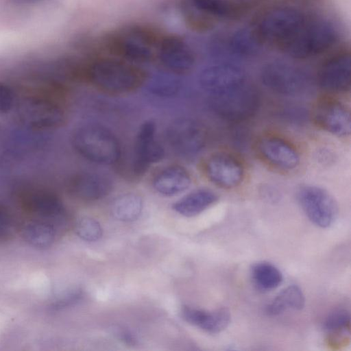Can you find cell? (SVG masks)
<instances>
[{
	"mask_svg": "<svg viewBox=\"0 0 351 351\" xmlns=\"http://www.w3.org/2000/svg\"><path fill=\"white\" fill-rule=\"evenodd\" d=\"M314 120L320 128L336 136L350 134V110L339 101L328 99L320 101L315 109Z\"/></svg>",
	"mask_w": 351,
	"mask_h": 351,
	"instance_id": "cell-13",
	"label": "cell"
},
{
	"mask_svg": "<svg viewBox=\"0 0 351 351\" xmlns=\"http://www.w3.org/2000/svg\"><path fill=\"white\" fill-rule=\"evenodd\" d=\"M143 207V200L138 195L127 193L116 197L112 201L110 210L117 220L128 222L138 218Z\"/></svg>",
	"mask_w": 351,
	"mask_h": 351,
	"instance_id": "cell-25",
	"label": "cell"
},
{
	"mask_svg": "<svg viewBox=\"0 0 351 351\" xmlns=\"http://www.w3.org/2000/svg\"><path fill=\"white\" fill-rule=\"evenodd\" d=\"M260 77L267 89L285 96L302 94L310 84L308 75L302 68L278 60L265 64L261 71Z\"/></svg>",
	"mask_w": 351,
	"mask_h": 351,
	"instance_id": "cell-8",
	"label": "cell"
},
{
	"mask_svg": "<svg viewBox=\"0 0 351 351\" xmlns=\"http://www.w3.org/2000/svg\"><path fill=\"white\" fill-rule=\"evenodd\" d=\"M23 202L29 211L43 217L58 219L62 217L65 213L61 200L48 191H29L23 195Z\"/></svg>",
	"mask_w": 351,
	"mask_h": 351,
	"instance_id": "cell-21",
	"label": "cell"
},
{
	"mask_svg": "<svg viewBox=\"0 0 351 351\" xmlns=\"http://www.w3.org/2000/svg\"><path fill=\"white\" fill-rule=\"evenodd\" d=\"M167 137L173 149L184 157L195 156L206 143V133L202 125L189 118L174 120L167 128Z\"/></svg>",
	"mask_w": 351,
	"mask_h": 351,
	"instance_id": "cell-10",
	"label": "cell"
},
{
	"mask_svg": "<svg viewBox=\"0 0 351 351\" xmlns=\"http://www.w3.org/2000/svg\"><path fill=\"white\" fill-rule=\"evenodd\" d=\"M351 82V58L349 52H341L329 58L321 67L318 82L321 88L340 93L348 90Z\"/></svg>",
	"mask_w": 351,
	"mask_h": 351,
	"instance_id": "cell-17",
	"label": "cell"
},
{
	"mask_svg": "<svg viewBox=\"0 0 351 351\" xmlns=\"http://www.w3.org/2000/svg\"><path fill=\"white\" fill-rule=\"evenodd\" d=\"M84 77L101 90L112 93H125L142 85L146 75L143 69L127 61L101 58L85 69Z\"/></svg>",
	"mask_w": 351,
	"mask_h": 351,
	"instance_id": "cell-2",
	"label": "cell"
},
{
	"mask_svg": "<svg viewBox=\"0 0 351 351\" xmlns=\"http://www.w3.org/2000/svg\"><path fill=\"white\" fill-rule=\"evenodd\" d=\"M298 201L308 219L315 226L326 228L336 221L339 208L333 196L317 186L306 185L298 192Z\"/></svg>",
	"mask_w": 351,
	"mask_h": 351,
	"instance_id": "cell-9",
	"label": "cell"
},
{
	"mask_svg": "<svg viewBox=\"0 0 351 351\" xmlns=\"http://www.w3.org/2000/svg\"><path fill=\"white\" fill-rule=\"evenodd\" d=\"M75 231L82 240L90 242L99 240L102 235L100 223L89 217L80 218L75 223Z\"/></svg>",
	"mask_w": 351,
	"mask_h": 351,
	"instance_id": "cell-31",
	"label": "cell"
},
{
	"mask_svg": "<svg viewBox=\"0 0 351 351\" xmlns=\"http://www.w3.org/2000/svg\"><path fill=\"white\" fill-rule=\"evenodd\" d=\"M204 169L208 180L223 189L238 186L244 178V169L240 161L226 153H217L209 157Z\"/></svg>",
	"mask_w": 351,
	"mask_h": 351,
	"instance_id": "cell-12",
	"label": "cell"
},
{
	"mask_svg": "<svg viewBox=\"0 0 351 351\" xmlns=\"http://www.w3.org/2000/svg\"><path fill=\"white\" fill-rule=\"evenodd\" d=\"M121 339L128 344H133L136 339L133 335L128 330H122L119 332Z\"/></svg>",
	"mask_w": 351,
	"mask_h": 351,
	"instance_id": "cell-36",
	"label": "cell"
},
{
	"mask_svg": "<svg viewBox=\"0 0 351 351\" xmlns=\"http://www.w3.org/2000/svg\"><path fill=\"white\" fill-rule=\"evenodd\" d=\"M162 37L152 28L134 25L107 34L104 43L114 56L127 61L146 62L157 55Z\"/></svg>",
	"mask_w": 351,
	"mask_h": 351,
	"instance_id": "cell-1",
	"label": "cell"
},
{
	"mask_svg": "<svg viewBox=\"0 0 351 351\" xmlns=\"http://www.w3.org/2000/svg\"><path fill=\"white\" fill-rule=\"evenodd\" d=\"M83 296L82 291L79 288L67 289L56 296L50 304L53 310H60L78 302Z\"/></svg>",
	"mask_w": 351,
	"mask_h": 351,
	"instance_id": "cell-32",
	"label": "cell"
},
{
	"mask_svg": "<svg viewBox=\"0 0 351 351\" xmlns=\"http://www.w3.org/2000/svg\"><path fill=\"white\" fill-rule=\"evenodd\" d=\"M305 305V297L301 289L296 285H290L282 289L267 305L266 313L270 316H276L288 309L301 310Z\"/></svg>",
	"mask_w": 351,
	"mask_h": 351,
	"instance_id": "cell-24",
	"label": "cell"
},
{
	"mask_svg": "<svg viewBox=\"0 0 351 351\" xmlns=\"http://www.w3.org/2000/svg\"><path fill=\"white\" fill-rule=\"evenodd\" d=\"M56 234V229L52 224L40 221L27 222L22 229L25 241L38 248L50 246L55 240Z\"/></svg>",
	"mask_w": 351,
	"mask_h": 351,
	"instance_id": "cell-26",
	"label": "cell"
},
{
	"mask_svg": "<svg viewBox=\"0 0 351 351\" xmlns=\"http://www.w3.org/2000/svg\"><path fill=\"white\" fill-rule=\"evenodd\" d=\"M218 200L217 195L208 189H199L187 194L173 205V210L185 217L202 213Z\"/></svg>",
	"mask_w": 351,
	"mask_h": 351,
	"instance_id": "cell-22",
	"label": "cell"
},
{
	"mask_svg": "<svg viewBox=\"0 0 351 351\" xmlns=\"http://www.w3.org/2000/svg\"><path fill=\"white\" fill-rule=\"evenodd\" d=\"M71 189L77 197L93 201L108 195L112 189V182L102 174L83 172L71 180Z\"/></svg>",
	"mask_w": 351,
	"mask_h": 351,
	"instance_id": "cell-19",
	"label": "cell"
},
{
	"mask_svg": "<svg viewBox=\"0 0 351 351\" xmlns=\"http://www.w3.org/2000/svg\"><path fill=\"white\" fill-rule=\"evenodd\" d=\"M339 35L336 25L331 21L322 17H306L280 50L293 58H311L332 47L337 41Z\"/></svg>",
	"mask_w": 351,
	"mask_h": 351,
	"instance_id": "cell-3",
	"label": "cell"
},
{
	"mask_svg": "<svg viewBox=\"0 0 351 351\" xmlns=\"http://www.w3.org/2000/svg\"><path fill=\"white\" fill-rule=\"evenodd\" d=\"M245 82V72L240 67L229 63L208 66L199 76L200 86L210 95L227 91Z\"/></svg>",
	"mask_w": 351,
	"mask_h": 351,
	"instance_id": "cell-14",
	"label": "cell"
},
{
	"mask_svg": "<svg viewBox=\"0 0 351 351\" xmlns=\"http://www.w3.org/2000/svg\"><path fill=\"white\" fill-rule=\"evenodd\" d=\"M64 89L58 85H47L29 91L19 106L22 121L36 128H54L64 121L62 108Z\"/></svg>",
	"mask_w": 351,
	"mask_h": 351,
	"instance_id": "cell-4",
	"label": "cell"
},
{
	"mask_svg": "<svg viewBox=\"0 0 351 351\" xmlns=\"http://www.w3.org/2000/svg\"><path fill=\"white\" fill-rule=\"evenodd\" d=\"M350 313L344 308H338L330 312L323 322L324 330L332 337L350 334Z\"/></svg>",
	"mask_w": 351,
	"mask_h": 351,
	"instance_id": "cell-30",
	"label": "cell"
},
{
	"mask_svg": "<svg viewBox=\"0 0 351 351\" xmlns=\"http://www.w3.org/2000/svg\"><path fill=\"white\" fill-rule=\"evenodd\" d=\"M156 56L163 66L177 74L189 72L195 61L192 49L182 38L176 35L162 37Z\"/></svg>",
	"mask_w": 351,
	"mask_h": 351,
	"instance_id": "cell-11",
	"label": "cell"
},
{
	"mask_svg": "<svg viewBox=\"0 0 351 351\" xmlns=\"http://www.w3.org/2000/svg\"><path fill=\"white\" fill-rule=\"evenodd\" d=\"M14 103L12 90L8 86L0 83V113L8 112L14 106Z\"/></svg>",
	"mask_w": 351,
	"mask_h": 351,
	"instance_id": "cell-33",
	"label": "cell"
},
{
	"mask_svg": "<svg viewBox=\"0 0 351 351\" xmlns=\"http://www.w3.org/2000/svg\"><path fill=\"white\" fill-rule=\"evenodd\" d=\"M251 277L256 287L262 291H271L282 282V274L274 265L267 262H258L251 268Z\"/></svg>",
	"mask_w": 351,
	"mask_h": 351,
	"instance_id": "cell-27",
	"label": "cell"
},
{
	"mask_svg": "<svg viewBox=\"0 0 351 351\" xmlns=\"http://www.w3.org/2000/svg\"><path fill=\"white\" fill-rule=\"evenodd\" d=\"M298 1H305V2H312V1H317V0H298Z\"/></svg>",
	"mask_w": 351,
	"mask_h": 351,
	"instance_id": "cell-38",
	"label": "cell"
},
{
	"mask_svg": "<svg viewBox=\"0 0 351 351\" xmlns=\"http://www.w3.org/2000/svg\"><path fill=\"white\" fill-rule=\"evenodd\" d=\"M261 157L271 165L281 170L291 171L300 164V156L289 141L274 136H266L258 143Z\"/></svg>",
	"mask_w": 351,
	"mask_h": 351,
	"instance_id": "cell-15",
	"label": "cell"
},
{
	"mask_svg": "<svg viewBox=\"0 0 351 351\" xmlns=\"http://www.w3.org/2000/svg\"><path fill=\"white\" fill-rule=\"evenodd\" d=\"M241 13L258 5L263 0H229Z\"/></svg>",
	"mask_w": 351,
	"mask_h": 351,
	"instance_id": "cell-34",
	"label": "cell"
},
{
	"mask_svg": "<svg viewBox=\"0 0 351 351\" xmlns=\"http://www.w3.org/2000/svg\"><path fill=\"white\" fill-rule=\"evenodd\" d=\"M182 16L186 25L197 32H206L212 29L217 21L207 16L189 0H182L180 3Z\"/></svg>",
	"mask_w": 351,
	"mask_h": 351,
	"instance_id": "cell-29",
	"label": "cell"
},
{
	"mask_svg": "<svg viewBox=\"0 0 351 351\" xmlns=\"http://www.w3.org/2000/svg\"><path fill=\"white\" fill-rule=\"evenodd\" d=\"M156 124L152 121H146L138 130L134 161V169L137 174L143 173L152 164L163 157L164 151L156 138Z\"/></svg>",
	"mask_w": 351,
	"mask_h": 351,
	"instance_id": "cell-16",
	"label": "cell"
},
{
	"mask_svg": "<svg viewBox=\"0 0 351 351\" xmlns=\"http://www.w3.org/2000/svg\"><path fill=\"white\" fill-rule=\"evenodd\" d=\"M182 315L188 323L210 334H217L224 330L231 319L229 309L225 307L208 311L184 306Z\"/></svg>",
	"mask_w": 351,
	"mask_h": 351,
	"instance_id": "cell-18",
	"label": "cell"
},
{
	"mask_svg": "<svg viewBox=\"0 0 351 351\" xmlns=\"http://www.w3.org/2000/svg\"><path fill=\"white\" fill-rule=\"evenodd\" d=\"M300 10L288 6L272 8L254 25L263 45L280 48L293 36L306 19Z\"/></svg>",
	"mask_w": 351,
	"mask_h": 351,
	"instance_id": "cell-7",
	"label": "cell"
},
{
	"mask_svg": "<svg viewBox=\"0 0 351 351\" xmlns=\"http://www.w3.org/2000/svg\"><path fill=\"white\" fill-rule=\"evenodd\" d=\"M11 221L8 216L0 210V237L4 236L11 230Z\"/></svg>",
	"mask_w": 351,
	"mask_h": 351,
	"instance_id": "cell-35",
	"label": "cell"
},
{
	"mask_svg": "<svg viewBox=\"0 0 351 351\" xmlns=\"http://www.w3.org/2000/svg\"><path fill=\"white\" fill-rule=\"evenodd\" d=\"M12 3L15 4H27L38 2L42 0H10Z\"/></svg>",
	"mask_w": 351,
	"mask_h": 351,
	"instance_id": "cell-37",
	"label": "cell"
},
{
	"mask_svg": "<svg viewBox=\"0 0 351 351\" xmlns=\"http://www.w3.org/2000/svg\"><path fill=\"white\" fill-rule=\"evenodd\" d=\"M203 13L215 20L236 19L242 14L229 0H189Z\"/></svg>",
	"mask_w": 351,
	"mask_h": 351,
	"instance_id": "cell-28",
	"label": "cell"
},
{
	"mask_svg": "<svg viewBox=\"0 0 351 351\" xmlns=\"http://www.w3.org/2000/svg\"><path fill=\"white\" fill-rule=\"evenodd\" d=\"M191 183V178L189 171L177 165L163 169L155 176L152 182L154 189L165 196H173L184 192Z\"/></svg>",
	"mask_w": 351,
	"mask_h": 351,
	"instance_id": "cell-20",
	"label": "cell"
},
{
	"mask_svg": "<svg viewBox=\"0 0 351 351\" xmlns=\"http://www.w3.org/2000/svg\"><path fill=\"white\" fill-rule=\"evenodd\" d=\"M73 144L82 157L99 165H112L120 157L117 137L99 125H86L77 129L73 137Z\"/></svg>",
	"mask_w": 351,
	"mask_h": 351,
	"instance_id": "cell-5",
	"label": "cell"
},
{
	"mask_svg": "<svg viewBox=\"0 0 351 351\" xmlns=\"http://www.w3.org/2000/svg\"><path fill=\"white\" fill-rule=\"evenodd\" d=\"M209 106L219 118L232 122H240L253 117L260 106L258 89L245 82L221 93L211 95Z\"/></svg>",
	"mask_w": 351,
	"mask_h": 351,
	"instance_id": "cell-6",
	"label": "cell"
},
{
	"mask_svg": "<svg viewBox=\"0 0 351 351\" xmlns=\"http://www.w3.org/2000/svg\"><path fill=\"white\" fill-rule=\"evenodd\" d=\"M228 45L230 51L241 57L256 56L263 45L253 26L243 27L235 32L230 37Z\"/></svg>",
	"mask_w": 351,
	"mask_h": 351,
	"instance_id": "cell-23",
	"label": "cell"
}]
</instances>
